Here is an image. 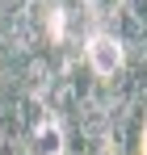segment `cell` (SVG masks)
<instances>
[{"label":"cell","instance_id":"obj_1","mask_svg":"<svg viewBox=\"0 0 147 155\" xmlns=\"http://www.w3.org/2000/svg\"><path fill=\"white\" fill-rule=\"evenodd\" d=\"M84 63H88V71L97 80H109L114 71H122L126 51H122V42H118L114 34H88V42H84Z\"/></svg>","mask_w":147,"mask_h":155},{"label":"cell","instance_id":"obj_2","mask_svg":"<svg viewBox=\"0 0 147 155\" xmlns=\"http://www.w3.org/2000/svg\"><path fill=\"white\" fill-rule=\"evenodd\" d=\"M21 151L25 155H63V130H59V122H46V126L29 130L21 138Z\"/></svg>","mask_w":147,"mask_h":155}]
</instances>
